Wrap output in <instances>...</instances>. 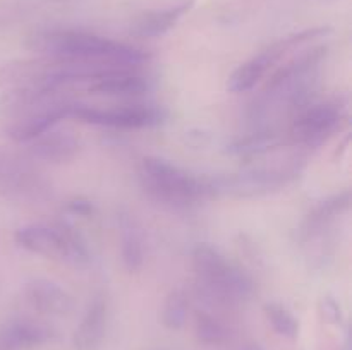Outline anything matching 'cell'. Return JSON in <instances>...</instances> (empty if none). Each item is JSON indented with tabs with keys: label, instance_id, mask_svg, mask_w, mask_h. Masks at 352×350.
<instances>
[{
	"label": "cell",
	"instance_id": "8992f818",
	"mask_svg": "<svg viewBox=\"0 0 352 350\" xmlns=\"http://www.w3.org/2000/svg\"><path fill=\"white\" fill-rule=\"evenodd\" d=\"M305 167L306 156L296 153L282 160L251 165L237 174L206 178V180H208L210 196L223 194L234 198H254L284 189L301 175Z\"/></svg>",
	"mask_w": 352,
	"mask_h": 350
},
{
	"label": "cell",
	"instance_id": "52a82bcc",
	"mask_svg": "<svg viewBox=\"0 0 352 350\" xmlns=\"http://www.w3.org/2000/svg\"><path fill=\"white\" fill-rule=\"evenodd\" d=\"M14 240L21 249L31 254L64 261L72 266H88L91 261L85 239L67 225L31 223L16 230Z\"/></svg>",
	"mask_w": 352,
	"mask_h": 350
},
{
	"label": "cell",
	"instance_id": "5b68a950",
	"mask_svg": "<svg viewBox=\"0 0 352 350\" xmlns=\"http://www.w3.org/2000/svg\"><path fill=\"white\" fill-rule=\"evenodd\" d=\"M191 263L201 295L213 304L239 305L253 297V278L210 244L192 247Z\"/></svg>",
	"mask_w": 352,
	"mask_h": 350
},
{
	"label": "cell",
	"instance_id": "e0dca14e",
	"mask_svg": "<svg viewBox=\"0 0 352 350\" xmlns=\"http://www.w3.org/2000/svg\"><path fill=\"white\" fill-rule=\"evenodd\" d=\"M107 316H109L107 299L102 294H96L89 301L72 336L76 350H96L102 345L107 331Z\"/></svg>",
	"mask_w": 352,
	"mask_h": 350
},
{
	"label": "cell",
	"instance_id": "9c48e42d",
	"mask_svg": "<svg viewBox=\"0 0 352 350\" xmlns=\"http://www.w3.org/2000/svg\"><path fill=\"white\" fill-rule=\"evenodd\" d=\"M329 34V27H311V30L299 31L291 36L282 38L277 43L270 45L267 50L260 51L258 55L251 57L250 60L243 62L227 81V89L230 93H248L270 72V69L277 64L280 58H284L289 51L298 50L305 47L306 43H311L313 40H318Z\"/></svg>",
	"mask_w": 352,
	"mask_h": 350
},
{
	"label": "cell",
	"instance_id": "7c38bea8",
	"mask_svg": "<svg viewBox=\"0 0 352 350\" xmlns=\"http://www.w3.org/2000/svg\"><path fill=\"white\" fill-rule=\"evenodd\" d=\"M50 194L47 178L23 158L0 151V196L17 201H40Z\"/></svg>",
	"mask_w": 352,
	"mask_h": 350
},
{
	"label": "cell",
	"instance_id": "30bf717a",
	"mask_svg": "<svg viewBox=\"0 0 352 350\" xmlns=\"http://www.w3.org/2000/svg\"><path fill=\"white\" fill-rule=\"evenodd\" d=\"M346 117L342 100L306 103L294 113L289 126V141L299 148H318L336 132Z\"/></svg>",
	"mask_w": 352,
	"mask_h": 350
},
{
	"label": "cell",
	"instance_id": "9a60e30c",
	"mask_svg": "<svg viewBox=\"0 0 352 350\" xmlns=\"http://www.w3.org/2000/svg\"><path fill=\"white\" fill-rule=\"evenodd\" d=\"M88 91L98 96L138 98L150 91V79L141 75L138 69H117L89 82Z\"/></svg>",
	"mask_w": 352,
	"mask_h": 350
},
{
	"label": "cell",
	"instance_id": "cb8c5ba5",
	"mask_svg": "<svg viewBox=\"0 0 352 350\" xmlns=\"http://www.w3.org/2000/svg\"><path fill=\"white\" fill-rule=\"evenodd\" d=\"M67 209L71 213H74V215H81V216H89V215H93V211H95V208H93L91 202L86 201V199H79V198L69 201Z\"/></svg>",
	"mask_w": 352,
	"mask_h": 350
},
{
	"label": "cell",
	"instance_id": "ac0fdd59",
	"mask_svg": "<svg viewBox=\"0 0 352 350\" xmlns=\"http://www.w3.org/2000/svg\"><path fill=\"white\" fill-rule=\"evenodd\" d=\"M195 5V0H182L165 9L148 10L133 23L131 33L138 38H160L167 34Z\"/></svg>",
	"mask_w": 352,
	"mask_h": 350
},
{
	"label": "cell",
	"instance_id": "7402d4cb",
	"mask_svg": "<svg viewBox=\"0 0 352 350\" xmlns=\"http://www.w3.org/2000/svg\"><path fill=\"white\" fill-rule=\"evenodd\" d=\"M265 314L274 331L284 338L294 340L299 335V321L280 302H268L265 304Z\"/></svg>",
	"mask_w": 352,
	"mask_h": 350
},
{
	"label": "cell",
	"instance_id": "4fadbf2b",
	"mask_svg": "<svg viewBox=\"0 0 352 350\" xmlns=\"http://www.w3.org/2000/svg\"><path fill=\"white\" fill-rule=\"evenodd\" d=\"M23 292L28 305L40 314L65 316L74 305L71 294L47 278H33L24 285Z\"/></svg>",
	"mask_w": 352,
	"mask_h": 350
},
{
	"label": "cell",
	"instance_id": "7a4b0ae2",
	"mask_svg": "<svg viewBox=\"0 0 352 350\" xmlns=\"http://www.w3.org/2000/svg\"><path fill=\"white\" fill-rule=\"evenodd\" d=\"M74 103L64 95V89L30 81L0 98V119L10 139L30 143L69 119Z\"/></svg>",
	"mask_w": 352,
	"mask_h": 350
},
{
	"label": "cell",
	"instance_id": "5bb4252c",
	"mask_svg": "<svg viewBox=\"0 0 352 350\" xmlns=\"http://www.w3.org/2000/svg\"><path fill=\"white\" fill-rule=\"evenodd\" d=\"M55 331L47 323L28 318L10 319L0 326V350H31L54 340Z\"/></svg>",
	"mask_w": 352,
	"mask_h": 350
},
{
	"label": "cell",
	"instance_id": "277c9868",
	"mask_svg": "<svg viewBox=\"0 0 352 350\" xmlns=\"http://www.w3.org/2000/svg\"><path fill=\"white\" fill-rule=\"evenodd\" d=\"M138 182L144 194L160 205L186 209L210 196L208 180L158 156H146L138 165Z\"/></svg>",
	"mask_w": 352,
	"mask_h": 350
},
{
	"label": "cell",
	"instance_id": "3957f363",
	"mask_svg": "<svg viewBox=\"0 0 352 350\" xmlns=\"http://www.w3.org/2000/svg\"><path fill=\"white\" fill-rule=\"evenodd\" d=\"M33 51L48 60L71 64H102L138 69L150 58L146 51L131 45L78 30H48L30 40Z\"/></svg>",
	"mask_w": 352,
	"mask_h": 350
},
{
	"label": "cell",
	"instance_id": "2e32d148",
	"mask_svg": "<svg viewBox=\"0 0 352 350\" xmlns=\"http://www.w3.org/2000/svg\"><path fill=\"white\" fill-rule=\"evenodd\" d=\"M30 151L36 160L62 165L74 160L79 153V141L69 130H47L36 139L30 141Z\"/></svg>",
	"mask_w": 352,
	"mask_h": 350
},
{
	"label": "cell",
	"instance_id": "6da1fadb",
	"mask_svg": "<svg viewBox=\"0 0 352 350\" xmlns=\"http://www.w3.org/2000/svg\"><path fill=\"white\" fill-rule=\"evenodd\" d=\"M325 55V47H315L282 65L250 106L248 117L251 126L254 129H274L272 124L277 117L282 113H296L309 103Z\"/></svg>",
	"mask_w": 352,
	"mask_h": 350
},
{
	"label": "cell",
	"instance_id": "ffe728a7",
	"mask_svg": "<svg viewBox=\"0 0 352 350\" xmlns=\"http://www.w3.org/2000/svg\"><path fill=\"white\" fill-rule=\"evenodd\" d=\"M195 331L196 338H198L203 345L210 347L222 345V343H226L227 340L230 338V328L227 326V323H223L222 319L210 314V312L206 311L196 312Z\"/></svg>",
	"mask_w": 352,
	"mask_h": 350
},
{
	"label": "cell",
	"instance_id": "44dd1931",
	"mask_svg": "<svg viewBox=\"0 0 352 350\" xmlns=\"http://www.w3.org/2000/svg\"><path fill=\"white\" fill-rule=\"evenodd\" d=\"M189 314V299L182 288H174L165 297L164 307H162V323L168 329H181L188 321Z\"/></svg>",
	"mask_w": 352,
	"mask_h": 350
},
{
	"label": "cell",
	"instance_id": "ba28073f",
	"mask_svg": "<svg viewBox=\"0 0 352 350\" xmlns=\"http://www.w3.org/2000/svg\"><path fill=\"white\" fill-rule=\"evenodd\" d=\"M351 191H342L313 206L298 230V239L313 266H323L330 256L336 223L351 209Z\"/></svg>",
	"mask_w": 352,
	"mask_h": 350
},
{
	"label": "cell",
	"instance_id": "d6986e66",
	"mask_svg": "<svg viewBox=\"0 0 352 350\" xmlns=\"http://www.w3.org/2000/svg\"><path fill=\"white\" fill-rule=\"evenodd\" d=\"M120 259L129 273H136L143 268L146 259V242L140 222L129 211L119 213Z\"/></svg>",
	"mask_w": 352,
	"mask_h": 350
},
{
	"label": "cell",
	"instance_id": "603a6c76",
	"mask_svg": "<svg viewBox=\"0 0 352 350\" xmlns=\"http://www.w3.org/2000/svg\"><path fill=\"white\" fill-rule=\"evenodd\" d=\"M320 309H322L323 319H325L327 323H330V325H339V323L342 321V311H340V305L336 299L323 297Z\"/></svg>",
	"mask_w": 352,
	"mask_h": 350
},
{
	"label": "cell",
	"instance_id": "8fae6325",
	"mask_svg": "<svg viewBox=\"0 0 352 350\" xmlns=\"http://www.w3.org/2000/svg\"><path fill=\"white\" fill-rule=\"evenodd\" d=\"M167 110L153 103H133V105L113 106V108H96V106L74 103L69 119L89 126L110 127V129H144L160 126L167 120Z\"/></svg>",
	"mask_w": 352,
	"mask_h": 350
},
{
	"label": "cell",
	"instance_id": "d4e9b609",
	"mask_svg": "<svg viewBox=\"0 0 352 350\" xmlns=\"http://www.w3.org/2000/svg\"><path fill=\"white\" fill-rule=\"evenodd\" d=\"M236 350H265L260 343H244V345L237 347Z\"/></svg>",
	"mask_w": 352,
	"mask_h": 350
}]
</instances>
